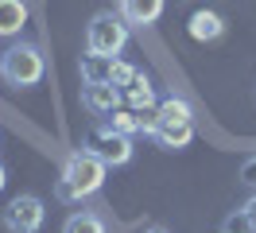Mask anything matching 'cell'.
Returning <instances> with one entry per match:
<instances>
[{"instance_id":"6da1fadb","label":"cell","mask_w":256,"mask_h":233,"mask_svg":"<svg viewBox=\"0 0 256 233\" xmlns=\"http://www.w3.org/2000/svg\"><path fill=\"white\" fill-rule=\"evenodd\" d=\"M105 175H109V163H105L94 148H74L62 163V175H58L54 194L62 202H82V198H90V194H97V190L105 186Z\"/></svg>"},{"instance_id":"7a4b0ae2","label":"cell","mask_w":256,"mask_h":233,"mask_svg":"<svg viewBox=\"0 0 256 233\" xmlns=\"http://www.w3.org/2000/svg\"><path fill=\"white\" fill-rule=\"evenodd\" d=\"M47 74V62H43V51L35 43H12L4 55H0V78L16 90H35Z\"/></svg>"},{"instance_id":"3957f363","label":"cell","mask_w":256,"mask_h":233,"mask_svg":"<svg viewBox=\"0 0 256 233\" xmlns=\"http://www.w3.org/2000/svg\"><path fill=\"white\" fill-rule=\"evenodd\" d=\"M128 47V24L120 12H97L86 28V55L90 59L116 62V55Z\"/></svg>"},{"instance_id":"277c9868","label":"cell","mask_w":256,"mask_h":233,"mask_svg":"<svg viewBox=\"0 0 256 233\" xmlns=\"http://www.w3.org/2000/svg\"><path fill=\"white\" fill-rule=\"evenodd\" d=\"M47 221V206L39 194H16L4 206V229L8 233H39Z\"/></svg>"},{"instance_id":"5b68a950","label":"cell","mask_w":256,"mask_h":233,"mask_svg":"<svg viewBox=\"0 0 256 233\" xmlns=\"http://www.w3.org/2000/svg\"><path fill=\"white\" fill-rule=\"evenodd\" d=\"M86 148H94V152L101 155L109 167H124V163H132V152H136V148H132V136L112 132L109 124H101L94 136H90V144H86Z\"/></svg>"},{"instance_id":"8992f818","label":"cell","mask_w":256,"mask_h":233,"mask_svg":"<svg viewBox=\"0 0 256 233\" xmlns=\"http://www.w3.org/2000/svg\"><path fill=\"white\" fill-rule=\"evenodd\" d=\"M82 105L90 109L94 117H112L120 109V90L112 86L109 78H86L82 82Z\"/></svg>"},{"instance_id":"52a82bcc","label":"cell","mask_w":256,"mask_h":233,"mask_svg":"<svg viewBox=\"0 0 256 233\" xmlns=\"http://www.w3.org/2000/svg\"><path fill=\"white\" fill-rule=\"evenodd\" d=\"M163 8H167V0H120L116 4V12L124 16L128 28H152V24H160Z\"/></svg>"},{"instance_id":"ba28073f","label":"cell","mask_w":256,"mask_h":233,"mask_svg":"<svg viewBox=\"0 0 256 233\" xmlns=\"http://www.w3.org/2000/svg\"><path fill=\"white\" fill-rule=\"evenodd\" d=\"M190 35L198 43H214V39L225 35V20L218 12H210V8H198V12L190 16Z\"/></svg>"},{"instance_id":"9c48e42d","label":"cell","mask_w":256,"mask_h":233,"mask_svg":"<svg viewBox=\"0 0 256 233\" xmlns=\"http://www.w3.org/2000/svg\"><path fill=\"white\" fill-rule=\"evenodd\" d=\"M156 144H160L163 152H182V148H190V140H194V124H163L156 128Z\"/></svg>"},{"instance_id":"30bf717a","label":"cell","mask_w":256,"mask_h":233,"mask_svg":"<svg viewBox=\"0 0 256 233\" xmlns=\"http://www.w3.org/2000/svg\"><path fill=\"white\" fill-rule=\"evenodd\" d=\"M28 24V4L24 0H0V39H16Z\"/></svg>"},{"instance_id":"8fae6325","label":"cell","mask_w":256,"mask_h":233,"mask_svg":"<svg viewBox=\"0 0 256 233\" xmlns=\"http://www.w3.org/2000/svg\"><path fill=\"white\" fill-rule=\"evenodd\" d=\"M62 233H109L105 217L94 214V210H74V214L62 221Z\"/></svg>"},{"instance_id":"7c38bea8","label":"cell","mask_w":256,"mask_h":233,"mask_svg":"<svg viewBox=\"0 0 256 233\" xmlns=\"http://www.w3.org/2000/svg\"><path fill=\"white\" fill-rule=\"evenodd\" d=\"M156 117L163 124H190L194 121V109L182 101V97H163L160 105H156Z\"/></svg>"},{"instance_id":"4fadbf2b","label":"cell","mask_w":256,"mask_h":233,"mask_svg":"<svg viewBox=\"0 0 256 233\" xmlns=\"http://www.w3.org/2000/svg\"><path fill=\"white\" fill-rule=\"evenodd\" d=\"M124 97H128V105L136 109V113H148V109L160 105V97H156V90H152V82H148L144 74H140V78H136V82L124 90Z\"/></svg>"},{"instance_id":"5bb4252c","label":"cell","mask_w":256,"mask_h":233,"mask_svg":"<svg viewBox=\"0 0 256 233\" xmlns=\"http://www.w3.org/2000/svg\"><path fill=\"white\" fill-rule=\"evenodd\" d=\"M109 128H112V132H120V136L140 132V113H136V109H116V113L109 117Z\"/></svg>"},{"instance_id":"9a60e30c","label":"cell","mask_w":256,"mask_h":233,"mask_svg":"<svg viewBox=\"0 0 256 233\" xmlns=\"http://www.w3.org/2000/svg\"><path fill=\"white\" fill-rule=\"evenodd\" d=\"M112 82V86H116V90H120V86H132V82H136V78H140V70H136V66H128V62H112L109 66V74H105Z\"/></svg>"},{"instance_id":"2e32d148","label":"cell","mask_w":256,"mask_h":233,"mask_svg":"<svg viewBox=\"0 0 256 233\" xmlns=\"http://www.w3.org/2000/svg\"><path fill=\"white\" fill-rule=\"evenodd\" d=\"M240 217H244V225H248V233H256V194L248 202H244V210H240Z\"/></svg>"},{"instance_id":"e0dca14e","label":"cell","mask_w":256,"mask_h":233,"mask_svg":"<svg viewBox=\"0 0 256 233\" xmlns=\"http://www.w3.org/2000/svg\"><path fill=\"white\" fill-rule=\"evenodd\" d=\"M240 229H248V225H244V217H240V221H237V217H229V225H225L222 233H240Z\"/></svg>"},{"instance_id":"ac0fdd59","label":"cell","mask_w":256,"mask_h":233,"mask_svg":"<svg viewBox=\"0 0 256 233\" xmlns=\"http://www.w3.org/2000/svg\"><path fill=\"white\" fill-rule=\"evenodd\" d=\"M4 186H8V167L0 163V190H4Z\"/></svg>"},{"instance_id":"d6986e66","label":"cell","mask_w":256,"mask_h":233,"mask_svg":"<svg viewBox=\"0 0 256 233\" xmlns=\"http://www.w3.org/2000/svg\"><path fill=\"white\" fill-rule=\"evenodd\" d=\"M144 233H171V229H163V225H152V229H144Z\"/></svg>"}]
</instances>
